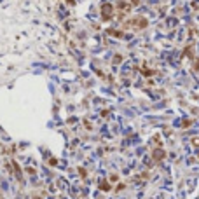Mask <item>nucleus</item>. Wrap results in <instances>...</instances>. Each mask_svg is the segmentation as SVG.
Wrapping results in <instances>:
<instances>
[{"mask_svg":"<svg viewBox=\"0 0 199 199\" xmlns=\"http://www.w3.org/2000/svg\"><path fill=\"white\" fill-rule=\"evenodd\" d=\"M101 18H103L105 21H108V19L114 18V5H112V4L105 2V4L101 5Z\"/></svg>","mask_w":199,"mask_h":199,"instance_id":"obj_1","label":"nucleus"},{"mask_svg":"<svg viewBox=\"0 0 199 199\" xmlns=\"http://www.w3.org/2000/svg\"><path fill=\"white\" fill-rule=\"evenodd\" d=\"M126 25H131V26H136V28H145V26L149 25V21H147L145 18H142V16H138L135 19H131L129 23H126Z\"/></svg>","mask_w":199,"mask_h":199,"instance_id":"obj_2","label":"nucleus"},{"mask_svg":"<svg viewBox=\"0 0 199 199\" xmlns=\"http://www.w3.org/2000/svg\"><path fill=\"white\" fill-rule=\"evenodd\" d=\"M163 157H164V150H161V149L154 150V159H156V161H161Z\"/></svg>","mask_w":199,"mask_h":199,"instance_id":"obj_3","label":"nucleus"},{"mask_svg":"<svg viewBox=\"0 0 199 199\" xmlns=\"http://www.w3.org/2000/svg\"><path fill=\"white\" fill-rule=\"evenodd\" d=\"M12 166H14V173L18 175V180L19 182H23V177H21V170H19V166H18V163H12Z\"/></svg>","mask_w":199,"mask_h":199,"instance_id":"obj_4","label":"nucleus"},{"mask_svg":"<svg viewBox=\"0 0 199 199\" xmlns=\"http://www.w3.org/2000/svg\"><path fill=\"white\" fill-rule=\"evenodd\" d=\"M108 35H114V37H122L124 33H122V32H117V30H108Z\"/></svg>","mask_w":199,"mask_h":199,"instance_id":"obj_5","label":"nucleus"},{"mask_svg":"<svg viewBox=\"0 0 199 199\" xmlns=\"http://www.w3.org/2000/svg\"><path fill=\"white\" fill-rule=\"evenodd\" d=\"M100 187H101V191H110V185H108L107 182H101V184H100Z\"/></svg>","mask_w":199,"mask_h":199,"instance_id":"obj_6","label":"nucleus"},{"mask_svg":"<svg viewBox=\"0 0 199 199\" xmlns=\"http://www.w3.org/2000/svg\"><path fill=\"white\" fill-rule=\"evenodd\" d=\"M182 126H184V128H189V126H191V121H184L182 122Z\"/></svg>","mask_w":199,"mask_h":199,"instance_id":"obj_7","label":"nucleus"},{"mask_svg":"<svg viewBox=\"0 0 199 199\" xmlns=\"http://www.w3.org/2000/svg\"><path fill=\"white\" fill-rule=\"evenodd\" d=\"M138 4H140L138 0H131V5H138Z\"/></svg>","mask_w":199,"mask_h":199,"instance_id":"obj_8","label":"nucleus"}]
</instances>
